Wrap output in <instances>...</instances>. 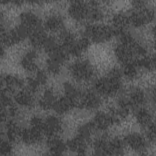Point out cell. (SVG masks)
Here are the masks:
<instances>
[{"label":"cell","mask_w":156,"mask_h":156,"mask_svg":"<svg viewBox=\"0 0 156 156\" xmlns=\"http://www.w3.org/2000/svg\"><path fill=\"white\" fill-rule=\"evenodd\" d=\"M69 15L74 20L82 21L88 20L89 12L88 2L75 1L71 2L69 6Z\"/></svg>","instance_id":"cell-6"},{"label":"cell","mask_w":156,"mask_h":156,"mask_svg":"<svg viewBox=\"0 0 156 156\" xmlns=\"http://www.w3.org/2000/svg\"><path fill=\"white\" fill-rule=\"evenodd\" d=\"M91 122L96 130L103 131L107 129L116 122L113 117L110 113L104 112H98L96 113Z\"/></svg>","instance_id":"cell-10"},{"label":"cell","mask_w":156,"mask_h":156,"mask_svg":"<svg viewBox=\"0 0 156 156\" xmlns=\"http://www.w3.org/2000/svg\"><path fill=\"white\" fill-rule=\"evenodd\" d=\"M134 7L129 15L130 24L135 27L144 26L154 19V12L147 8L145 2L142 1H133Z\"/></svg>","instance_id":"cell-2"},{"label":"cell","mask_w":156,"mask_h":156,"mask_svg":"<svg viewBox=\"0 0 156 156\" xmlns=\"http://www.w3.org/2000/svg\"><path fill=\"white\" fill-rule=\"evenodd\" d=\"M62 122L59 118L54 115L49 116L44 118L43 127V135L48 137L58 136L62 131Z\"/></svg>","instance_id":"cell-9"},{"label":"cell","mask_w":156,"mask_h":156,"mask_svg":"<svg viewBox=\"0 0 156 156\" xmlns=\"http://www.w3.org/2000/svg\"><path fill=\"white\" fill-rule=\"evenodd\" d=\"M47 147L51 154L61 155L66 151L67 145L58 136H54L48 137Z\"/></svg>","instance_id":"cell-17"},{"label":"cell","mask_w":156,"mask_h":156,"mask_svg":"<svg viewBox=\"0 0 156 156\" xmlns=\"http://www.w3.org/2000/svg\"><path fill=\"white\" fill-rule=\"evenodd\" d=\"M88 142L83 136L77 134L76 136L68 141L66 145L72 152L78 154H84L87 149Z\"/></svg>","instance_id":"cell-15"},{"label":"cell","mask_w":156,"mask_h":156,"mask_svg":"<svg viewBox=\"0 0 156 156\" xmlns=\"http://www.w3.org/2000/svg\"><path fill=\"white\" fill-rule=\"evenodd\" d=\"M29 38L30 43L34 47L36 48H43L49 36L47 35L45 30L41 27L33 31L29 35Z\"/></svg>","instance_id":"cell-19"},{"label":"cell","mask_w":156,"mask_h":156,"mask_svg":"<svg viewBox=\"0 0 156 156\" xmlns=\"http://www.w3.org/2000/svg\"><path fill=\"white\" fill-rule=\"evenodd\" d=\"M101 103V98L99 94L96 91L87 90L83 91L76 106L87 109H94L98 108Z\"/></svg>","instance_id":"cell-5"},{"label":"cell","mask_w":156,"mask_h":156,"mask_svg":"<svg viewBox=\"0 0 156 156\" xmlns=\"http://www.w3.org/2000/svg\"><path fill=\"white\" fill-rule=\"evenodd\" d=\"M43 135L41 132L30 126L29 128L23 129L21 140L26 144H34L40 141Z\"/></svg>","instance_id":"cell-18"},{"label":"cell","mask_w":156,"mask_h":156,"mask_svg":"<svg viewBox=\"0 0 156 156\" xmlns=\"http://www.w3.org/2000/svg\"><path fill=\"white\" fill-rule=\"evenodd\" d=\"M20 26L29 35L34 30L41 27L39 17L31 12H24L20 15Z\"/></svg>","instance_id":"cell-8"},{"label":"cell","mask_w":156,"mask_h":156,"mask_svg":"<svg viewBox=\"0 0 156 156\" xmlns=\"http://www.w3.org/2000/svg\"><path fill=\"white\" fill-rule=\"evenodd\" d=\"M2 85L4 87V90L2 91L12 94L22 90L24 86V82L17 76L8 74L4 76L2 79Z\"/></svg>","instance_id":"cell-11"},{"label":"cell","mask_w":156,"mask_h":156,"mask_svg":"<svg viewBox=\"0 0 156 156\" xmlns=\"http://www.w3.org/2000/svg\"><path fill=\"white\" fill-rule=\"evenodd\" d=\"M14 99L18 104L25 107H32L35 101L34 93L27 88L22 89L17 92L15 95Z\"/></svg>","instance_id":"cell-16"},{"label":"cell","mask_w":156,"mask_h":156,"mask_svg":"<svg viewBox=\"0 0 156 156\" xmlns=\"http://www.w3.org/2000/svg\"><path fill=\"white\" fill-rule=\"evenodd\" d=\"M12 151L11 141L8 140H2L0 144V153L1 155H9Z\"/></svg>","instance_id":"cell-29"},{"label":"cell","mask_w":156,"mask_h":156,"mask_svg":"<svg viewBox=\"0 0 156 156\" xmlns=\"http://www.w3.org/2000/svg\"><path fill=\"white\" fill-rule=\"evenodd\" d=\"M139 68L140 67L137 65L135 62L124 65L123 69L121 71L122 74H124L126 77L133 79L137 76Z\"/></svg>","instance_id":"cell-26"},{"label":"cell","mask_w":156,"mask_h":156,"mask_svg":"<svg viewBox=\"0 0 156 156\" xmlns=\"http://www.w3.org/2000/svg\"><path fill=\"white\" fill-rule=\"evenodd\" d=\"M6 135L10 141H16L21 138L23 129L14 121L10 120L6 123Z\"/></svg>","instance_id":"cell-24"},{"label":"cell","mask_w":156,"mask_h":156,"mask_svg":"<svg viewBox=\"0 0 156 156\" xmlns=\"http://www.w3.org/2000/svg\"><path fill=\"white\" fill-rule=\"evenodd\" d=\"M121 97L126 101L131 108L142 106L146 99L143 90L138 87L131 88L126 93L124 96Z\"/></svg>","instance_id":"cell-7"},{"label":"cell","mask_w":156,"mask_h":156,"mask_svg":"<svg viewBox=\"0 0 156 156\" xmlns=\"http://www.w3.org/2000/svg\"><path fill=\"white\" fill-rule=\"evenodd\" d=\"M44 26L47 30L60 32L64 29V21L60 15H52L46 18Z\"/></svg>","instance_id":"cell-21"},{"label":"cell","mask_w":156,"mask_h":156,"mask_svg":"<svg viewBox=\"0 0 156 156\" xmlns=\"http://www.w3.org/2000/svg\"><path fill=\"white\" fill-rule=\"evenodd\" d=\"M74 107H76L75 102L65 95L57 98L53 110L58 114H64L70 111Z\"/></svg>","instance_id":"cell-20"},{"label":"cell","mask_w":156,"mask_h":156,"mask_svg":"<svg viewBox=\"0 0 156 156\" xmlns=\"http://www.w3.org/2000/svg\"><path fill=\"white\" fill-rule=\"evenodd\" d=\"M155 57L154 56H149L145 55L139 58L136 63L140 68H144L147 69H152L155 67Z\"/></svg>","instance_id":"cell-27"},{"label":"cell","mask_w":156,"mask_h":156,"mask_svg":"<svg viewBox=\"0 0 156 156\" xmlns=\"http://www.w3.org/2000/svg\"><path fill=\"white\" fill-rule=\"evenodd\" d=\"M147 138L151 142H154L155 140V127L154 122L146 128Z\"/></svg>","instance_id":"cell-30"},{"label":"cell","mask_w":156,"mask_h":156,"mask_svg":"<svg viewBox=\"0 0 156 156\" xmlns=\"http://www.w3.org/2000/svg\"><path fill=\"white\" fill-rule=\"evenodd\" d=\"M57 99L54 91L50 89L46 90L38 100V104L41 108L48 110L53 109L54 104Z\"/></svg>","instance_id":"cell-22"},{"label":"cell","mask_w":156,"mask_h":156,"mask_svg":"<svg viewBox=\"0 0 156 156\" xmlns=\"http://www.w3.org/2000/svg\"><path fill=\"white\" fill-rule=\"evenodd\" d=\"M135 117L138 123L145 129L154 122L151 113L145 108H140L136 112Z\"/></svg>","instance_id":"cell-25"},{"label":"cell","mask_w":156,"mask_h":156,"mask_svg":"<svg viewBox=\"0 0 156 156\" xmlns=\"http://www.w3.org/2000/svg\"><path fill=\"white\" fill-rule=\"evenodd\" d=\"M62 65V63L50 58H48L46 62L48 70L49 72L52 74L58 73L61 69Z\"/></svg>","instance_id":"cell-28"},{"label":"cell","mask_w":156,"mask_h":156,"mask_svg":"<svg viewBox=\"0 0 156 156\" xmlns=\"http://www.w3.org/2000/svg\"><path fill=\"white\" fill-rule=\"evenodd\" d=\"M112 29L115 35H119V34L126 32L130 24L129 15L123 12L116 13L113 15L112 20Z\"/></svg>","instance_id":"cell-13"},{"label":"cell","mask_w":156,"mask_h":156,"mask_svg":"<svg viewBox=\"0 0 156 156\" xmlns=\"http://www.w3.org/2000/svg\"><path fill=\"white\" fill-rule=\"evenodd\" d=\"M37 54L35 51L27 52L21 60L23 68L29 72H35L37 71Z\"/></svg>","instance_id":"cell-23"},{"label":"cell","mask_w":156,"mask_h":156,"mask_svg":"<svg viewBox=\"0 0 156 156\" xmlns=\"http://www.w3.org/2000/svg\"><path fill=\"white\" fill-rule=\"evenodd\" d=\"M35 73L27 80V88L34 93L47 81V75L43 71L37 70Z\"/></svg>","instance_id":"cell-14"},{"label":"cell","mask_w":156,"mask_h":156,"mask_svg":"<svg viewBox=\"0 0 156 156\" xmlns=\"http://www.w3.org/2000/svg\"><path fill=\"white\" fill-rule=\"evenodd\" d=\"M124 142L132 149L137 152L143 151L147 146L145 137L137 132H132L126 135Z\"/></svg>","instance_id":"cell-12"},{"label":"cell","mask_w":156,"mask_h":156,"mask_svg":"<svg viewBox=\"0 0 156 156\" xmlns=\"http://www.w3.org/2000/svg\"><path fill=\"white\" fill-rule=\"evenodd\" d=\"M69 72L73 77L80 82L88 81L94 74L91 65L85 60H78L73 63L69 66Z\"/></svg>","instance_id":"cell-4"},{"label":"cell","mask_w":156,"mask_h":156,"mask_svg":"<svg viewBox=\"0 0 156 156\" xmlns=\"http://www.w3.org/2000/svg\"><path fill=\"white\" fill-rule=\"evenodd\" d=\"M122 76V71L120 69H112L105 76L96 80L94 83L95 91L101 96L115 95L121 88Z\"/></svg>","instance_id":"cell-1"},{"label":"cell","mask_w":156,"mask_h":156,"mask_svg":"<svg viewBox=\"0 0 156 156\" xmlns=\"http://www.w3.org/2000/svg\"><path fill=\"white\" fill-rule=\"evenodd\" d=\"M85 35L90 41L102 43L110 40L114 32L110 26L103 24H89L85 29Z\"/></svg>","instance_id":"cell-3"}]
</instances>
